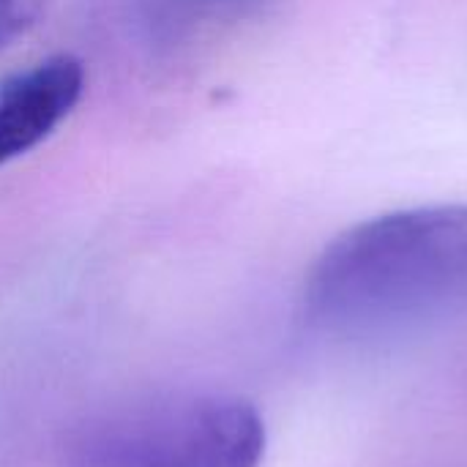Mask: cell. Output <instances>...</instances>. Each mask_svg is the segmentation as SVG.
Here are the masks:
<instances>
[{"mask_svg":"<svg viewBox=\"0 0 467 467\" xmlns=\"http://www.w3.org/2000/svg\"><path fill=\"white\" fill-rule=\"evenodd\" d=\"M467 306V205L386 213L337 235L304 287L306 320L375 337Z\"/></svg>","mask_w":467,"mask_h":467,"instance_id":"cell-1","label":"cell"},{"mask_svg":"<svg viewBox=\"0 0 467 467\" xmlns=\"http://www.w3.org/2000/svg\"><path fill=\"white\" fill-rule=\"evenodd\" d=\"M265 421L254 402L219 391H156L79 416L63 467H260Z\"/></svg>","mask_w":467,"mask_h":467,"instance_id":"cell-2","label":"cell"},{"mask_svg":"<svg viewBox=\"0 0 467 467\" xmlns=\"http://www.w3.org/2000/svg\"><path fill=\"white\" fill-rule=\"evenodd\" d=\"M85 68L71 55L47 57L0 85V167L41 145L77 107Z\"/></svg>","mask_w":467,"mask_h":467,"instance_id":"cell-3","label":"cell"},{"mask_svg":"<svg viewBox=\"0 0 467 467\" xmlns=\"http://www.w3.org/2000/svg\"><path fill=\"white\" fill-rule=\"evenodd\" d=\"M276 0H131L140 38L159 55H175L192 44L252 22Z\"/></svg>","mask_w":467,"mask_h":467,"instance_id":"cell-4","label":"cell"},{"mask_svg":"<svg viewBox=\"0 0 467 467\" xmlns=\"http://www.w3.org/2000/svg\"><path fill=\"white\" fill-rule=\"evenodd\" d=\"M44 5L47 0H0V52L41 16Z\"/></svg>","mask_w":467,"mask_h":467,"instance_id":"cell-5","label":"cell"}]
</instances>
